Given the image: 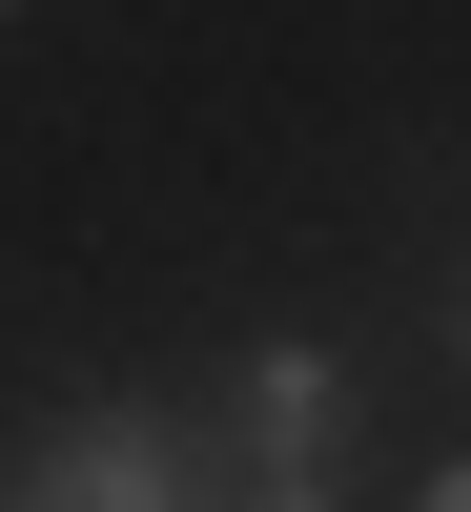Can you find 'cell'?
Wrapping results in <instances>:
<instances>
[{"mask_svg":"<svg viewBox=\"0 0 471 512\" xmlns=\"http://www.w3.org/2000/svg\"><path fill=\"white\" fill-rule=\"evenodd\" d=\"M0 21H21V0H0Z\"/></svg>","mask_w":471,"mask_h":512,"instance_id":"cell-4","label":"cell"},{"mask_svg":"<svg viewBox=\"0 0 471 512\" xmlns=\"http://www.w3.org/2000/svg\"><path fill=\"white\" fill-rule=\"evenodd\" d=\"M410 512H471V451H431V472H410Z\"/></svg>","mask_w":471,"mask_h":512,"instance_id":"cell-3","label":"cell"},{"mask_svg":"<svg viewBox=\"0 0 471 512\" xmlns=\"http://www.w3.org/2000/svg\"><path fill=\"white\" fill-rule=\"evenodd\" d=\"M205 410H226V451L267 492H349L369 451V349H328V328H246L226 369H205Z\"/></svg>","mask_w":471,"mask_h":512,"instance_id":"cell-1","label":"cell"},{"mask_svg":"<svg viewBox=\"0 0 471 512\" xmlns=\"http://www.w3.org/2000/svg\"><path fill=\"white\" fill-rule=\"evenodd\" d=\"M431 369H471V246L431 267Z\"/></svg>","mask_w":471,"mask_h":512,"instance_id":"cell-2","label":"cell"}]
</instances>
